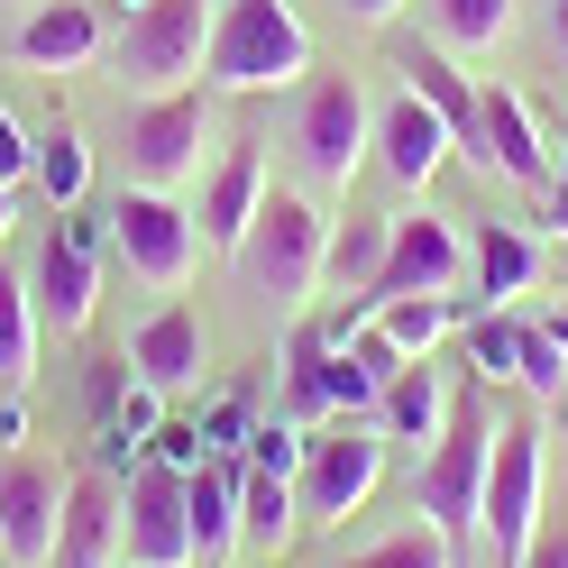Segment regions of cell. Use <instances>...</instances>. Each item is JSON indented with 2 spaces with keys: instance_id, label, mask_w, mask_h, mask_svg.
<instances>
[{
  "instance_id": "6da1fadb",
  "label": "cell",
  "mask_w": 568,
  "mask_h": 568,
  "mask_svg": "<svg viewBox=\"0 0 568 568\" xmlns=\"http://www.w3.org/2000/svg\"><path fill=\"white\" fill-rule=\"evenodd\" d=\"M322 257H331V221H322V193H303V184H275L266 211L247 221L239 239V284H247V303L275 312V322H294V312L322 294Z\"/></svg>"
},
{
  "instance_id": "7a4b0ae2",
  "label": "cell",
  "mask_w": 568,
  "mask_h": 568,
  "mask_svg": "<svg viewBox=\"0 0 568 568\" xmlns=\"http://www.w3.org/2000/svg\"><path fill=\"white\" fill-rule=\"evenodd\" d=\"M312 74V28L294 0H221L202 47V92H294Z\"/></svg>"
},
{
  "instance_id": "3957f363",
  "label": "cell",
  "mask_w": 568,
  "mask_h": 568,
  "mask_svg": "<svg viewBox=\"0 0 568 568\" xmlns=\"http://www.w3.org/2000/svg\"><path fill=\"white\" fill-rule=\"evenodd\" d=\"M284 148L303 165V193L339 202L358 184V165L376 148V111H367V83L358 74H303L294 83V129H284Z\"/></svg>"
},
{
  "instance_id": "277c9868",
  "label": "cell",
  "mask_w": 568,
  "mask_h": 568,
  "mask_svg": "<svg viewBox=\"0 0 568 568\" xmlns=\"http://www.w3.org/2000/svg\"><path fill=\"white\" fill-rule=\"evenodd\" d=\"M211 19H221V0H138L111 38V64L120 83L148 101V92H184L202 83V47H211Z\"/></svg>"
},
{
  "instance_id": "5b68a950",
  "label": "cell",
  "mask_w": 568,
  "mask_h": 568,
  "mask_svg": "<svg viewBox=\"0 0 568 568\" xmlns=\"http://www.w3.org/2000/svg\"><path fill=\"white\" fill-rule=\"evenodd\" d=\"M486 458H495L486 395H458V404H449V422H440V440L422 449V468H413V505L432 514L449 541L486 514Z\"/></svg>"
},
{
  "instance_id": "8992f818",
  "label": "cell",
  "mask_w": 568,
  "mask_h": 568,
  "mask_svg": "<svg viewBox=\"0 0 568 568\" xmlns=\"http://www.w3.org/2000/svg\"><path fill=\"white\" fill-rule=\"evenodd\" d=\"M202 148H211V92L184 83V92H148L120 129V156H129V184L138 193H184L202 174Z\"/></svg>"
},
{
  "instance_id": "52a82bcc",
  "label": "cell",
  "mask_w": 568,
  "mask_h": 568,
  "mask_svg": "<svg viewBox=\"0 0 568 568\" xmlns=\"http://www.w3.org/2000/svg\"><path fill=\"white\" fill-rule=\"evenodd\" d=\"M385 477V432H367V422H322V432H303V477H294V505L303 523H348L376 495Z\"/></svg>"
},
{
  "instance_id": "ba28073f",
  "label": "cell",
  "mask_w": 568,
  "mask_h": 568,
  "mask_svg": "<svg viewBox=\"0 0 568 568\" xmlns=\"http://www.w3.org/2000/svg\"><path fill=\"white\" fill-rule=\"evenodd\" d=\"M541 486H550V449H541V422H495V458H486V531H495V559H523L531 531H541Z\"/></svg>"
},
{
  "instance_id": "9c48e42d",
  "label": "cell",
  "mask_w": 568,
  "mask_h": 568,
  "mask_svg": "<svg viewBox=\"0 0 568 568\" xmlns=\"http://www.w3.org/2000/svg\"><path fill=\"white\" fill-rule=\"evenodd\" d=\"M458 156L486 165V174H505V184H523V193H550V174H559L550 138H541V120H531V101L514 83H477V129H468Z\"/></svg>"
},
{
  "instance_id": "30bf717a",
  "label": "cell",
  "mask_w": 568,
  "mask_h": 568,
  "mask_svg": "<svg viewBox=\"0 0 568 568\" xmlns=\"http://www.w3.org/2000/svg\"><path fill=\"white\" fill-rule=\"evenodd\" d=\"M120 568H193V514H184V477L174 468H129L120 495Z\"/></svg>"
},
{
  "instance_id": "8fae6325",
  "label": "cell",
  "mask_w": 568,
  "mask_h": 568,
  "mask_svg": "<svg viewBox=\"0 0 568 568\" xmlns=\"http://www.w3.org/2000/svg\"><path fill=\"white\" fill-rule=\"evenodd\" d=\"M111 247L148 275V284H184L193 257H202V230H193V211L174 202V193H120L111 202Z\"/></svg>"
},
{
  "instance_id": "7c38bea8",
  "label": "cell",
  "mask_w": 568,
  "mask_h": 568,
  "mask_svg": "<svg viewBox=\"0 0 568 568\" xmlns=\"http://www.w3.org/2000/svg\"><path fill=\"white\" fill-rule=\"evenodd\" d=\"M468 275V239L432 211H395V239H385V266H376V294L367 303H395V294H458Z\"/></svg>"
},
{
  "instance_id": "4fadbf2b",
  "label": "cell",
  "mask_w": 568,
  "mask_h": 568,
  "mask_svg": "<svg viewBox=\"0 0 568 568\" xmlns=\"http://www.w3.org/2000/svg\"><path fill=\"white\" fill-rule=\"evenodd\" d=\"M55 523H64V477L47 458H0V550L19 568H47L55 559Z\"/></svg>"
},
{
  "instance_id": "5bb4252c",
  "label": "cell",
  "mask_w": 568,
  "mask_h": 568,
  "mask_svg": "<svg viewBox=\"0 0 568 568\" xmlns=\"http://www.w3.org/2000/svg\"><path fill=\"white\" fill-rule=\"evenodd\" d=\"M458 156V138H449V120L432 111V101H413V92H395V111L376 120V165H385V184L395 193H422L432 174Z\"/></svg>"
},
{
  "instance_id": "9a60e30c",
  "label": "cell",
  "mask_w": 568,
  "mask_h": 568,
  "mask_svg": "<svg viewBox=\"0 0 568 568\" xmlns=\"http://www.w3.org/2000/svg\"><path fill=\"white\" fill-rule=\"evenodd\" d=\"M266 193H275V184H266V156H257V148L239 138V148H230L221 165L202 174V211H193L202 247H221V257H239V239H247V221L266 211Z\"/></svg>"
},
{
  "instance_id": "2e32d148",
  "label": "cell",
  "mask_w": 568,
  "mask_h": 568,
  "mask_svg": "<svg viewBox=\"0 0 568 568\" xmlns=\"http://www.w3.org/2000/svg\"><path fill=\"white\" fill-rule=\"evenodd\" d=\"M55 568H120V486L101 477V468H74V477H64Z\"/></svg>"
},
{
  "instance_id": "e0dca14e",
  "label": "cell",
  "mask_w": 568,
  "mask_h": 568,
  "mask_svg": "<svg viewBox=\"0 0 568 568\" xmlns=\"http://www.w3.org/2000/svg\"><path fill=\"white\" fill-rule=\"evenodd\" d=\"M10 47H19V64H38V74H74V64H92L111 38H101V10H92V0H38V10L19 19Z\"/></svg>"
},
{
  "instance_id": "ac0fdd59",
  "label": "cell",
  "mask_w": 568,
  "mask_h": 568,
  "mask_svg": "<svg viewBox=\"0 0 568 568\" xmlns=\"http://www.w3.org/2000/svg\"><path fill=\"white\" fill-rule=\"evenodd\" d=\"M129 367H138L148 395H184V385H202V312L193 303H165L156 322H138Z\"/></svg>"
},
{
  "instance_id": "d6986e66",
  "label": "cell",
  "mask_w": 568,
  "mask_h": 568,
  "mask_svg": "<svg viewBox=\"0 0 568 568\" xmlns=\"http://www.w3.org/2000/svg\"><path fill=\"white\" fill-rule=\"evenodd\" d=\"M28 303H38V322L83 331V322H92V303H101V266L83 257L74 239H47V247H38V266H28Z\"/></svg>"
},
{
  "instance_id": "ffe728a7",
  "label": "cell",
  "mask_w": 568,
  "mask_h": 568,
  "mask_svg": "<svg viewBox=\"0 0 568 568\" xmlns=\"http://www.w3.org/2000/svg\"><path fill=\"white\" fill-rule=\"evenodd\" d=\"M385 239H395V211H348V221H331L322 294H339V303H367V294H376V266H385ZM367 312H376V303H367Z\"/></svg>"
},
{
  "instance_id": "44dd1931",
  "label": "cell",
  "mask_w": 568,
  "mask_h": 568,
  "mask_svg": "<svg viewBox=\"0 0 568 568\" xmlns=\"http://www.w3.org/2000/svg\"><path fill=\"white\" fill-rule=\"evenodd\" d=\"M184 514H193V568H221L239 550V458H202L184 477Z\"/></svg>"
},
{
  "instance_id": "7402d4cb",
  "label": "cell",
  "mask_w": 568,
  "mask_h": 568,
  "mask_svg": "<svg viewBox=\"0 0 568 568\" xmlns=\"http://www.w3.org/2000/svg\"><path fill=\"white\" fill-rule=\"evenodd\" d=\"M395 74H404L413 101H432V111L449 120V138L468 148V129H477V74H458V55H449V47H404V55H395Z\"/></svg>"
},
{
  "instance_id": "603a6c76",
  "label": "cell",
  "mask_w": 568,
  "mask_h": 568,
  "mask_svg": "<svg viewBox=\"0 0 568 568\" xmlns=\"http://www.w3.org/2000/svg\"><path fill=\"white\" fill-rule=\"evenodd\" d=\"M440 422H449V395H440L432 358L395 367V385L376 395V432H385V440H413V449H432V440H440Z\"/></svg>"
},
{
  "instance_id": "cb8c5ba5",
  "label": "cell",
  "mask_w": 568,
  "mask_h": 568,
  "mask_svg": "<svg viewBox=\"0 0 568 568\" xmlns=\"http://www.w3.org/2000/svg\"><path fill=\"white\" fill-rule=\"evenodd\" d=\"M468 275H477L486 303H514L523 284H531V239H523L514 221H477V239H468Z\"/></svg>"
},
{
  "instance_id": "d4e9b609",
  "label": "cell",
  "mask_w": 568,
  "mask_h": 568,
  "mask_svg": "<svg viewBox=\"0 0 568 568\" xmlns=\"http://www.w3.org/2000/svg\"><path fill=\"white\" fill-rule=\"evenodd\" d=\"M294 477H275V468H247L239 458V541H257V550H284V531H294Z\"/></svg>"
},
{
  "instance_id": "484cf974",
  "label": "cell",
  "mask_w": 568,
  "mask_h": 568,
  "mask_svg": "<svg viewBox=\"0 0 568 568\" xmlns=\"http://www.w3.org/2000/svg\"><path fill=\"white\" fill-rule=\"evenodd\" d=\"M284 404H294V422L331 413V331L322 322H294V339H284Z\"/></svg>"
},
{
  "instance_id": "4316f807",
  "label": "cell",
  "mask_w": 568,
  "mask_h": 568,
  "mask_svg": "<svg viewBox=\"0 0 568 568\" xmlns=\"http://www.w3.org/2000/svg\"><path fill=\"white\" fill-rule=\"evenodd\" d=\"M28 184H38L55 211H74V202L92 193V148H83V129H74V120H55V129L38 138V174H28Z\"/></svg>"
},
{
  "instance_id": "83f0119b",
  "label": "cell",
  "mask_w": 568,
  "mask_h": 568,
  "mask_svg": "<svg viewBox=\"0 0 568 568\" xmlns=\"http://www.w3.org/2000/svg\"><path fill=\"white\" fill-rule=\"evenodd\" d=\"M505 28H514V0H432V38H440L449 55L505 47Z\"/></svg>"
},
{
  "instance_id": "f1b7e54d",
  "label": "cell",
  "mask_w": 568,
  "mask_h": 568,
  "mask_svg": "<svg viewBox=\"0 0 568 568\" xmlns=\"http://www.w3.org/2000/svg\"><path fill=\"white\" fill-rule=\"evenodd\" d=\"M38 376V303H28L19 275H0V385Z\"/></svg>"
},
{
  "instance_id": "f546056e",
  "label": "cell",
  "mask_w": 568,
  "mask_h": 568,
  "mask_svg": "<svg viewBox=\"0 0 568 568\" xmlns=\"http://www.w3.org/2000/svg\"><path fill=\"white\" fill-rule=\"evenodd\" d=\"M376 331L404 348V358H432L440 331H449V294H395V303H376Z\"/></svg>"
},
{
  "instance_id": "4dcf8cb0",
  "label": "cell",
  "mask_w": 568,
  "mask_h": 568,
  "mask_svg": "<svg viewBox=\"0 0 568 568\" xmlns=\"http://www.w3.org/2000/svg\"><path fill=\"white\" fill-rule=\"evenodd\" d=\"M514 385H531L541 404H568V348L541 322H514Z\"/></svg>"
},
{
  "instance_id": "1f68e13d",
  "label": "cell",
  "mask_w": 568,
  "mask_h": 568,
  "mask_svg": "<svg viewBox=\"0 0 568 568\" xmlns=\"http://www.w3.org/2000/svg\"><path fill=\"white\" fill-rule=\"evenodd\" d=\"M348 568H458V541H449V531H440L432 514H422V523H404V531H395V541L358 550Z\"/></svg>"
},
{
  "instance_id": "d6a6232c",
  "label": "cell",
  "mask_w": 568,
  "mask_h": 568,
  "mask_svg": "<svg viewBox=\"0 0 568 568\" xmlns=\"http://www.w3.org/2000/svg\"><path fill=\"white\" fill-rule=\"evenodd\" d=\"M376 395H385V385H376V367L358 358V348H331V413L358 422V413H376Z\"/></svg>"
},
{
  "instance_id": "836d02e7",
  "label": "cell",
  "mask_w": 568,
  "mask_h": 568,
  "mask_svg": "<svg viewBox=\"0 0 568 568\" xmlns=\"http://www.w3.org/2000/svg\"><path fill=\"white\" fill-rule=\"evenodd\" d=\"M468 358H477L486 385H505V376H514V322H477V331H468Z\"/></svg>"
},
{
  "instance_id": "e575fe53",
  "label": "cell",
  "mask_w": 568,
  "mask_h": 568,
  "mask_svg": "<svg viewBox=\"0 0 568 568\" xmlns=\"http://www.w3.org/2000/svg\"><path fill=\"white\" fill-rule=\"evenodd\" d=\"M211 458V440L193 432V422H156V468H174V477H193Z\"/></svg>"
},
{
  "instance_id": "d590c367",
  "label": "cell",
  "mask_w": 568,
  "mask_h": 568,
  "mask_svg": "<svg viewBox=\"0 0 568 568\" xmlns=\"http://www.w3.org/2000/svg\"><path fill=\"white\" fill-rule=\"evenodd\" d=\"M28 174H38V138H28L10 120V101H0V184H28Z\"/></svg>"
},
{
  "instance_id": "8d00e7d4",
  "label": "cell",
  "mask_w": 568,
  "mask_h": 568,
  "mask_svg": "<svg viewBox=\"0 0 568 568\" xmlns=\"http://www.w3.org/2000/svg\"><path fill=\"white\" fill-rule=\"evenodd\" d=\"M514 568H568V514H559V523H541V531H531V550H523Z\"/></svg>"
},
{
  "instance_id": "74e56055",
  "label": "cell",
  "mask_w": 568,
  "mask_h": 568,
  "mask_svg": "<svg viewBox=\"0 0 568 568\" xmlns=\"http://www.w3.org/2000/svg\"><path fill=\"white\" fill-rule=\"evenodd\" d=\"M541 221L568 239V174H550V193H541Z\"/></svg>"
},
{
  "instance_id": "f35d334b",
  "label": "cell",
  "mask_w": 568,
  "mask_h": 568,
  "mask_svg": "<svg viewBox=\"0 0 568 568\" xmlns=\"http://www.w3.org/2000/svg\"><path fill=\"white\" fill-rule=\"evenodd\" d=\"M395 10H404V0H348V19H367V28H385Z\"/></svg>"
},
{
  "instance_id": "ab89813d",
  "label": "cell",
  "mask_w": 568,
  "mask_h": 568,
  "mask_svg": "<svg viewBox=\"0 0 568 568\" xmlns=\"http://www.w3.org/2000/svg\"><path fill=\"white\" fill-rule=\"evenodd\" d=\"M550 28H559V47H568V0H550Z\"/></svg>"
},
{
  "instance_id": "60d3db41",
  "label": "cell",
  "mask_w": 568,
  "mask_h": 568,
  "mask_svg": "<svg viewBox=\"0 0 568 568\" xmlns=\"http://www.w3.org/2000/svg\"><path fill=\"white\" fill-rule=\"evenodd\" d=\"M541 331H550V339H559V348H568V312H550V322H541Z\"/></svg>"
},
{
  "instance_id": "b9f144b4",
  "label": "cell",
  "mask_w": 568,
  "mask_h": 568,
  "mask_svg": "<svg viewBox=\"0 0 568 568\" xmlns=\"http://www.w3.org/2000/svg\"><path fill=\"white\" fill-rule=\"evenodd\" d=\"M10 193H19V184H0V239H10Z\"/></svg>"
},
{
  "instance_id": "7bdbcfd3",
  "label": "cell",
  "mask_w": 568,
  "mask_h": 568,
  "mask_svg": "<svg viewBox=\"0 0 568 568\" xmlns=\"http://www.w3.org/2000/svg\"><path fill=\"white\" fill-rule=\"evenodd\" d=\"M120 10H138V0H120Z\"/></svg>"
}]
</instances>
